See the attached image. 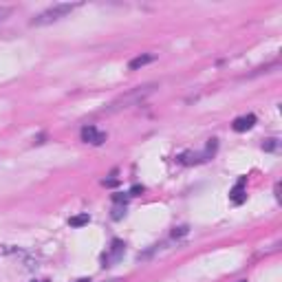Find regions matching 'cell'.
<instances>
[{
    "instance_id": "obj_1",
    "label": "cell",
    "mask_w": 282,
    "mask_h": 282,
    "mask_svg": "<svg viewBox=\"0 0 282 282\" xmlns=\"http://www.w3.org/2000/svg\"><path fill=\"white\" fill-rule=\"evenodd\" d=\"M154 88H157V84H145V86L135 88V91L126 93V95H121L119 100H115L110 106H106V108H104V112H117V110H124V108L137 106L139 102H143L148 95H152Z\"/></svg>"
},
{
    "instance_id": "obj_2",
    "label": "cell",
    "mask_w": 282,
    "mask_h": 282,
    "mask_svg": "<svg viewBox=\"0 0 282 282\" xmlns=\"http://www.w3.org/2000/svg\"><path fill=\"white\" fill-rule=\"evenodd\" d=\"M79 4L77 2H58L53 4V7L44 9L42 13H37V16L31 20V27H46V25H53V22L62 20V18H67L70 11H75Z\"/></svg>"
},
{
    "instance_id": "obj_3",
    "label": "cell",
    "mask_w": 282,
    "mask_h": 282,
    "mask_svg": "<svg viewBox=\"0 0 282 282\" xmlns=\"http://www.w3.org/2000/svg\"><path fill=\"white\" fill-rule=\"evenodd\" d=\"M124 251H126V245L121 241H112V245L110 249L102 256V267H112V265H117V262L121 260V256H124Z\"/></svg>"
},
{
    "instance_id": "obj_4",
    "label": "cell",
    "mask_w": 282,
    "mask_h": 282,
    "mask_svg": "<svg viewBox=\"0 0 282 282\" xmlns=\"http://www.w3.org/2000/svg\"><path fill=\"white\" fill-rule=\"evenodd\" d=\"M82 141H84V143L102 145V143L106 141V133L97 130L95 126H84V128H82Z\"/></svg>"
},
{
    "instance_id": "obj_5",
    "label": "cell",
    "mask_w": 282,
    "mask_h": 282,
    "mask_svg": "<svg viewBox=\"0 0 282 282\" xmlns=\"http://www.w3.org/2000/svg\"><path fill=\"white\" fill-rule=\"evenodd\" d=\"M253 124H256V115H243L238 117V119H234L232 128L236 130V133H245V130H251Z\"/></svg>"
},
{
    "instance_id": "obj_6",
    "label": "cell",
    "mask_w": 282,
    "mask_h": 282,
    "mask_svg": "<svg viewBox=\"0 0 282 282\" xmlns=\"http://www.w3.org/2000/svg\"><path fill=\"white\" fill-rule=\"evenodd\" d=\"M229 199H232V203H236V205H241L243 201H245V178H241L238 185L229 192Z\"/></svg>"
},
{
    "instance_id": "obj_7",
    "label": "cell",
    "mask_w": 282,
    "mask_h": 282,
    "mask_svg": "<svg viewBox=\"0 0 282 282\" xmlns=\"http://www.w3.org/2000/svg\"><path fill=\"white\" fill-rule=\"evenodd\" d=\"M150 62H154V55H139V58H135V60H130V64H128V69L130 70H139L141 67H145V64H150Z\"/></svg>"
},
{
    "instance_id": "obj_8",
    "label": "cell",
    "mask_w": 282,
    "mask_h": 282,
    "mask_svg": "<svg viewBox=\"0 0 282 282\" xmlns=\"http://www.w3.org/2000/svg\"><path fill=\"white\" fill-rule=\"evenodd\" d=\"M88 220H91V216L88 214H77V216H73V218L69 220V225L70 227H82V225H88Z\"/></svg>"
},
{
    "instance_id": "obj_9",
    "label": "cell",
    "mask_w": 282,
    "mask_h": 282,
    "mask_svg": "<svg viewBox=\"0 0 282 282\" xmlns=\"http://www.w3.org/2000/svg\"><path fill=\"white\" fill-rule=\"evenodd\" d=\"M11 11H13L11 7H0V25H2V22L7 20L9 16H11Z\"/></svg>"
},
{
    "instance_id": "obj_10",
    "label": "cell",
    "mask_w": 282,
    "mask_h": 282,
    "mask_svg": "<svg viewBox=\"0 0 282 282\" xmlns=\"http://www.w3.org/2000/svg\"><path fill=\"white\" fill-rule=\"evenodd\" d=\"M185 234H187V227H185V225H181V227H175V232H172V236H185Z\"/></svg>"
},
{
    "instance_id": "obj_11",
    "label": "cell",
    "mask_w": 282,
    "mask_h": 282,
    "mask_svg": "<svg viewBox=\"0 0 282 282\" xmlns=\"http://www.w3.org/2000/svg\"><path fill=\"white\" fill-rule=\"evenodd\" d=\"M124 214H126V208H115V214H112V218H115V220H119Z\"/></svg>"
},
{
    "instance_id": "obj_12",
    "label": "cell",
    "mask_w": 282,
    "mask_h": 282,
    "mask_svg": "<svg viewBox=\"0 0 282 282\" xmlns=\"http://www.w3.org/2000/svg\"><path fill=\"white\" fill-rule=\"evenodd\" d=\"M276 145H278V143H276V139H269V141H267L265 145H262V148H265V150H274Z\"/></svg>"
},
{
    "instance_id": "obj_13",
    "label": "cell",
    "mask_w": 282,
    "mask_h": 282,
    "mask_svg": "<svg viewBox=\"0 0 282 282\" xmlns=\"http://www.w3.org/2000/svg\"><path fill=\"white\" fill-rule=\"evenodd\" d=\"M139 192H143V187H141V185H135L133 190H130V194H139Z\"/></svg>"
},
{
    "instance_id": "obj_14",
    "label": "cell",
    "mask_w": 282,
    "mask_h": 282,
    "mask_svg": "<svg viewBox=\"0 0 282 282\" xmlns=\"http://www.w3.org/2000/svg\"><path fill=\"white\" fill-rule=\"evenodd\" d=\"M40 282H49V280H40Z\"/></svg>"
},
{
    "instance_id": "obj_15",
    "label": "cell",
    "mask_w": 282,
    "mask_h": 282,
    "mask_svg": "<svg viewBox=\"0 0 282 282\" xmlns=\"http://www.w3.org/2000/svg\"><path fill=\"white\" fill-rule=\"evenodd\" d=\"M241 282H245V280H241Z\"/></svg>"
}]
</instances>
